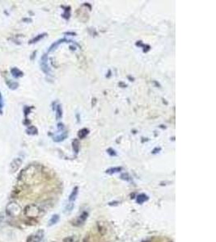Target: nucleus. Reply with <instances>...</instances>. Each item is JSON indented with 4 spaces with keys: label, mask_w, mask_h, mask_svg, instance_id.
<instances>
[{
    "label": "nucleus",
    "mask_w": 216,
    "mask_h": 242,
    "mask_svg": "<svg viewBox=\"0 0 216 242\" xmlns=\"http://www.w3.org/2000/svg\"><path fill=\"white\" fill-rule=\"evenodd\" d=\"M6 212L11 217H16L21 213V207L18 204L15 202H11L7 205Z\"/></svg>",
    "instance_id": "obj_1"
},
{
    "label": "nucleus",
    "mask_w": 216,
    "mask_h": 242,
    "mask_svg": "<svg viewBox=\"0 0 216 242\" xmlns=\"http://www.w3.org/2000/svg\"><path fill=\"white\" fill-rule=\"evenodd\" d=\"M41 210L35 204H30L25 209V214L26 216L29 218H36L40 215Z\"/></svg>",
    "instance_id": "obj_2"
},
{
    "label": "nucleus",
    "mask_w": 216,
    "mask_h": 242,
    "mask_svg": "<svg viewBox=\"0 0 216 242\" xmlns=\"http://www.w3.org/2000/svg\"><path fill=\"white\" fill-rule=\"evenodd\" d=\"M21 164H22V161L20 158H15L13 161H11V165H10V170L11 173H15L16 171H17L19 170V168L21 167Z\"/></svg>",
    "instance_id": "obj_3"
},
{
    "label": "nucleus",
    "mask_w": 216,
    "mask_h": 242,
    "mask_svg": "<svg viewBox=\"0 0 216 242\" xmlns=\"http://www.w3.org/2000/svg\"><path fill=\"white\" fill-rule=\"evenodd\" d=\"M88 213L87 212V211H83L81 215L77 218L76 220L73 223V224L75 225V226H80V225L84 224V222H85L86 220L88 219Z\"/></svg>",
    "instance_id": "obj_4"
},
{
    "label": "nucleus",
    "mask_w": 216,
    "mask_h": 242,
    "mask_svg": "<svg viewBox=\"0 0 216 242\" xmlns=\"http://www.w3.org/2000/svg\"><path fill=\"white\" fill-rule=\"evenodd\" d=\"M148 200H149V197L147 195H145V194H140V195H138L137 196V200H136V201H137V203L138 204H142L143 203L146 202Z\"/></svg>",
    "instance_id": "obj_5"
},
{
    "label": "nucleus",
    "mask_w": 216,
    "mask_h": 242,
    "mask_svg": "<svg viewBox=\"0 0 216 242\" xmlns=\"http://www.w3.org/2000/svg\"><path fill=\"white\" fill-rule=\"evenodd\" d=\"M77 195H78V187L75 186V187L73 189V191H72L70 196H69V202H70V203H73L74 200H76Z\"/></svg>",
    "instance_id": "obj_6"
},
{
    "label": "nucleus",
    "mask_w": 216,
    "mask_h": 242,
    "mask_svg": "<svg viewBox=\"0 0 216 242\" xmlns=\"http://www.w3.org/2000/svg\"><path fill=\"white\" fill-rule=\"evenodd\" d=\"M59 215H57V214H55V215H52V217L50 218V220H49V224H48V225L49 226H52V225H54V224H57L58 222H59Z\"/></svg>",
    "instance_id": "obj_7"
},
{
    "label": "nucleus",
    "mask_w": 216,
    "mask_h": 242,
    "mask_svg": "<svg viewBox=\"0 0 216 242\" xmlns=\"http://www.w3.org/2000/svg\"><path fill=\"white\" fill-rule=\"evenodd\" d=\"M11 74H12V75H13L14 77H16V78L21 77L23 75L22 72H21L20 70H18L17 68H13V69H11Z\"/></svg>",
    "instance_id": "obj_8"
},
{
    "label": "nucleus",
    "mask_w": 216,
    "mask_h": 242,
    "mask_svg": "<svg viewBox=\"0 0 216 242\" xmlns=\"http://www.w3.org/2000/svg\"><path fill=\"white\" fill-rule=\"evenodd\" d=\"M121 170H122V168H121V167H114V168H111L107 170H106V173L108 174H115V173L120 172Z\"/></svg>",
    "instance_id": "obj_9"
},
{
    "label": "nucleus",
    "mask_w": 216,
    "mask_h": 242,
    "mask_svg": "<svg viewBox=\"0 0 216 242\" xmlns=\"http://www.w3.org/2000/svg\"><path fill=\"white\" fill-rule=\"evenodd\" d=\"M77 240H78V238L75 236H71V237L63 239V242H77Z\"/></svg>",
    "instance_id": "obj_10"
},
{
    "label": "nucleus",
    "mask_w": 216,
    "mask_h": 242,
    "mask_svg": "<svg viewBox=\"0 0 216 242\" xmlns=\"http://www.w3.org/2000/svg\"><path fill=\"white\" fill-rule=\"evenodd\" d=\"M7 83V85H8V86H9L11 89H14V90H15V89H16V88H17V86H18V84H17L16 82H10V81H8Z\"/></svg>",
    "instance_id": "obj_11"
},
{
    "label": "nucleus",
    "mask_w": 216,
    "mask_h": 242,
    "mask_svg": "<svg viewBox=\"0 0 216 242\" xmlns=\"http://www.w3.org/2000/svg\"><path fill=\"white\" fill-rule=\"evenodd\" d=\"M27 132L28 134H36L37 130H36V128L35 127H30L27 130Z\"/></svg>",
    "instance_id": "obj_12"
},
{
    "label": "nucleus",
    "mask_w": 216,
    "mask_h": 242,
    "mask_svg": "<svg viewBox=\"0 0 216 242\" xmlns=\"http://www.w3.org/2000/svg\"><path fill=\"white\" fill-rule=\"evenodd\" d=\"M73 208H74V204L73 203H69L66 207V210L68 211H71Z\"/></svg>",
    "instance_id": "obj_13"
},
{
    "label": "nucleus",
    "mask_w": 216,
    "mask_h": 242,
    "mask_svg": "<svg viewBox=\"0 0 216 242\" xmlns=\"http://www.w3.org/2000/svg\"><path fill=\"white\" fill-rule=\"evenodd\" d=\"M73 148L74 149L75 152H78L79 151V144H78V141H74V142H73Z\"/></svg>",
    "instance_id": "obj_14"
},
{
    "label": "nucleus",
    "mask_w": 216,
    "mask_h": 242,
    "mask_svg": "<svg viewBox=\"0 0 216 242\" xmlns=\"http://www.w3.org/2000/svg\"><path fill=\"white\" fill-rule=\"evenodd\" d=\"M121 178H122V179L126 180V181H131V177L129 176L128 174H122Z\"/></svg>",
    "instance_id": "obj_15"
},
{
    "label": "nucleus",
    "mask_w": 216,
    "mask_h": 242,
    "mask_svg": "<svg viewBox=\"0 0 216 242\" xmlns=\"http://www.w3.org/2000/svg\"><path fill=\"white\" fill-rule=\"evenodd\" d=\"M44 35H45V34H43V35H40V36H36V38H34L33 40H32L31 41H30V43H35V42H36V41H37V40H39L41 38H42L43 36H44Z\"/></svg>",
    "instance_id": "obj_16"
},
{
    "label": "nucleus",
    "mask_w": 216,
    "mask_h": 242,
    "mask_svg": "<svg viewBox=\"0 0 216 242\" xmlns=\"http://www.w3.org/2000/svg\"><path fill=\"white\" fill-rule=\"evenodd\" d=\"M108 153L110 155V156H116V152H115V151L113 150V149H112V148L108 149Z\"/></svg>",
    "instance_id": "obj_17"
},
{
    "label": "nucleus",
    "mask_w": 216,
    "mask_h": 242,
    "mask_svg": "<svg viewBox=\"0 0 216 242\" xmlns=\"http://www.w3.org/2000/svg\"><path fill=\"white\" fill-rule=\"evenodd\" d=\"M109 205L110 206H113V205H117L118 204V202H111V203H109Z\"/></svg>",
    "instance_id": "obj_18"
}]
</instances>
